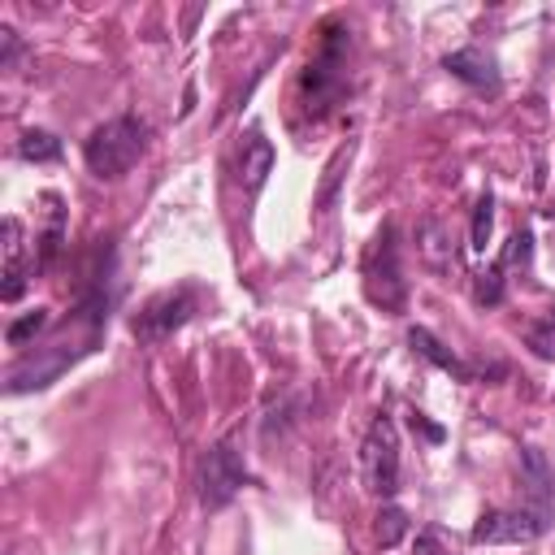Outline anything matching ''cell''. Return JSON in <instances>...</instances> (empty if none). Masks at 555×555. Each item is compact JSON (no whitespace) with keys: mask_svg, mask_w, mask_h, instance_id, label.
Listing matches in <instances>:
<instances>
[{"mask_svg":"<svg viewBox=\"0 0 555 555\" xmlns=\"http://www.w3.org/2000/svg\"><path fill=\"white\" fill-rule=\"evenodd\" d=\"M4 286H0V295L13 304L22 291H26V278H30V264H26V256H22V221L17 217H4Z\"/></svg>","mask_w":555,"mask_h":555,"instance_id":"obj_12","label":"cell"},{"mask_svg":"<svg viewBox=\"0 0 555 555\" xmlns=\"http://www.w3.org/2000/svg\"><path fill=\"white\" fill-rule=\"evenodd\" d=\"M360 473H364V486L369 494L377 499H395L399 494V429L386 412H377L364 429V442H360Z\"/></svg>","mask_w":555,"mask_h":555,"instance_id":"obj_6","label":"cell"},{"mask_svg":"<svg viewBox=\"0 0 555 555\" xmlns=\"http://www.w3.org/2000/svg\"><path fill=\"white\" fill-rule=\"evenodd\" d=\"M473 299H477L481 308H494V304H503V264H499V260L473 273Z\"/></svg>","mask_w":555,"mask_h":555,"instance_id":"obj_20","label":"cell"},{"mask_svg":"<svg viewBox=\"0 0 555 555\" xmlns=\"http://www.w3.org/2000/svg\"><path fill=\"white\" fill-rule=\"evenodd\" d=\"M48 325H52L48 308H35V312H26V317L9 321V330H4V343H9V347H26V343H30V338H39Z\"/></svg>","mask_w":555,"mask_h":555,"instance_id":"obj_21","label":"cell"},{"mask_svg":"<svg viewBox=\"0 0 555 555\" xmlns=\"http://www.w3.org/2000/svg\"><path fill=\"white\" fill-rule=\"evenodd\" d=\"M0 43H4V48H0V65L9 69L13 56H17V48H22V43H17V30H13V26H0Z\"/></svg>","mask_w":555,"mask_h":555,"instance_id":"obj_25","label":"cell"},{"mask_svg":"<svg viewBox=\"0 0 555 555\" xmlns=\"http://www.w3.org/2000/svg\"><path fill=\"white\" fill-rule=\"evenodd\" d=\"M108 291L95 286L82 295V304L69 312V321L43 343L35 347L30 356H22L9 373H4V395H30V390H43L52 386L69 364H78L87 351H95L104 325H108Z\"/></svg>","mask_w":555,"mask_h":555,"instance_id":"obj_1","label":"cell"},{"mask_svg":"<svg viewBox=\"0 0 555 555\" xmlns=\"http://www.w3.org/2000/svg\"><path fill=\"white\" fill-rule=\"evenodd\" d=\"M347 43H351L347 30H343L338 22H330L325 35H321L317 56L304 65L299 91H304L308 117H325V113L343 100V91H347Z\"/></svg>","mask_w":555,"mask_h":555,"instance_id":"obj_3","label":"cell"},{"mask_svg":"<svg viewBox=\"0 0 555 555\" xmlns=\"http://www.w3.org/2000/svg\"><path fill=\"white\" fill-rule=\"evenodd\" d=\"M43 204H48V225L39 234L35 269H52V260L61 256V243H65V208H61V195H43Z\"/></svg>","mask_w":555,"mask_h":555,"instance_id":"obj_15","label":"cell"},{"mask_svg":"<svg viewBox=\"0 0 555 555\" xmlns=\"http://www.w3.org/2000/svg\"><path fill=\"white\" fill-rule=\"evenodd\" d=\"M195 304H199V295L191 291V286H178V291H160V295H152L147 304H143V312L134 317V338L139 343H147V347H156V343H165V338H173L186 321H191V312H195Z\"/></svg>","mask_w":555,"mask_h":555,"instance_id":"obj_7","label":"cell"},{"mask_svg":"<svg viewBox=\"0 0 555 555\" xmlns=\"http://www.w3.org/2000/svg\"><path fill=\"white\" fill-rule=\"evenodd\" d=\"M364 295L382 312H403L408 308V278H403V264H399V243H395L390 221L373 234V243L364 251Z\"/></svg>","mask_w":555,"mask_h":555,"instance_id":"obj_4","label":"cell"},{"mask_svg":"<svg viewBox=\"0 0 555 555\" xmlns=\"http://www.w3.org/2000/svg\"><path fill=\"white\" fill-rule=\"evenodd\" d=\"M520 481H525V486H529V494L538 499V512H542V516H551L555 481H551V468H546V460H542V451H538V447H525V451H520Z\"/></svg>","mask_w":555,"mask_h":555,"instance_id":"obj_14","label":"cell"},{"mask_svg":"<svg viewBox=\"0 0 555 555\" xmlns=\"http://www.w3.org/2000/svg\"><path fill=\"white\" fill-rule=\"evenodd\" d=\"M529 260H533V234L529 230H512L503 251H499V264L512 269V264H529Z\"/></svg>","mask_w":555,"mask_h":555,"instance_id":"obj_23","label":"cell"},{"mask_svg":"<svg viewBox=\"0 0 555 555\" xmlns=\"http://www.w3.org/2000/svg\"><path fill=\"white\" fill-rule=\"evenodd\" d=\"M373 533H377L382 546H399L403 533H408V512L399 503H382L377 507V520H373Z\"/></svg>","mask_w":555,"mask_h":555,"instance_id":"obj_18","label":"cell"},{"mask_svg":"<svg viewBox=\"0 0 555 555\" xmlns=\"http://www.w3.org/2000/svg\"><path fill=\"white\" fill-rule=\"evenodd\" d=\"M442 69L460 82H468L473 91H499L503 87V74H499V61L486 52V48H460V52H447L442 56Z\"/></svg>","mask_w":555,"mask_h":555,"instance_id":"obj_9","label":"cell"},{"mask_svg":"<svg viewBox=\"0 0 555 555\" xmlns=\"http://www.w3.org/2000/svg\"><path fill=\"white\" fill-rule=\"evenodd\" d=\"M412 429H421L429 442H442V425H429V421H425V412H412Z\"/></svg>","mask_w":555,"mask_h":555,"instance_id":"obj_26","label":"cell"},{"mask_svg":"<svg viewBox=\"0 0 555 555\" xmlns=\"http://www.w3.org/2000/svg\"><path fill=\"white\" fill-rule=\"evenodd\" d=\"M542 533H546V516L533 507H486L468 538L477 546H520Z\"/></svg>","mask_w":555,"mask_h":555,"instance_id":"obj_8","label":"cell"},{"mask_svg":"<svg viewBox=\"0 0 555 555\" xmlns=\"http://www.w3.org/2000/svg\"><path fill=\"white\" fill-rule=\"evenodd\" d=\"M490 230H494V191H481L477 195V208H473V225H468V247L473 251H486Z\"/></svg>","mask_w":555,"mask_h":555,"instance_id":"obj_19","label":"cell"},{"mask_svg":"<svg viewBox=\"0 0 555 555\" xmlns=\"http://www.w3.org/2000/svg\"><path fill=\"white\" fill-rule=\"evenodd\" d=\"M416 243H421V256L434 273H451L460 264V238L442 217H425L416 225Z\"/></svg>","mask_w":555,"mask_h":555,"instance_id":"obj_10","label":"cell"},{"mask_svg":"<svg viewBox=\"0 0 555 555\" xmlns=\"http://www.w3.org/2000/svg\"><path fill=\"white\" fill-rule=\"evenodd\" d=\"M273 143L260 134V130H251L247 139H243V147H238V186L247 191V195H256L260 186H264V178L273 173Z\"/></svg>","mask_w":555,"mask_h":555,"instance_id":"obj_11","label":"cell"},{"mask_svg":"<svg viewBox=\"0 0 555 555\" xmlns=\"http://www.w3.org/2000/svg\"><path fill=\"white\" fill-rule=\"evenodd\" d=\"M408 347H412L416 356H425L429 364H438L442 373H451L455 382H473V369H468V364H464L455 351H447V347H442V343H438V338H434L425 325H412V330H408Z\"/></svg>","mask_w":555,"mask_h":555,"instance_id":"obj_13","label":"cell"},{"mask_svg":"<svg viewBox=\"0 0 555 555\" xmlns=\"http://www.w3.org/2000/svg\"><path fill=\"white\" fill-rule=\"evenodd\" d=\"M412 555H455V551H451V542H447V533H442L438 525H425V529L416 533Z\"/></svg>","mask_w":555,"mask_h":555,"instance_id":"obj_24","label":"cell"},{"mask_svg":"<svg viewBox=\"0 0 555 555\" xmlns=\"http://www.w3.org/2000/svg\"><path fill=\"white\" fill-rule=\"evenodd\" d=\"M351 156H356V143H351V139L330 156L325 178H321V191H317V208H321V212L334 208V195H338V182H343V165H351Z\"/></svg>","mask_w":555,"mask_h":555,"instance_id":"obj_16","label":"cell"},{"mask_svg":"<svg viewBox=\"0 0 555 555\" xmlns=\"http://www.w3.org/2000/svg\"><path fill=\"white\" fill-rule=\"evenodd\" d=\"M525 343L538 360H555V308L546 317H538L529 330H525Z\"/></svg>","mask_w":555,"mask_h":555,"instance_id":"obj_22","label":"cell"},{"mask_svg":"<svg viewBox=\"0 0 555 555\" xmlns=\"http://www.w3.org/2000/svg\"><path fill=\"white\" fill-rule=\"evenodd\" d=\"M17 156H22V160H35V165H48V160L61 156V139H56L52 130H26V134L17 139Z\"/></svg>","mask_w":555,"mask_h":555,"instance_id":"obj_17","label":"cell"},{"mask_svg":"<svg viewBox=\"0 0 555 555\" xmlns=\"http://www.w3.org/2000/svg\"><path fill=\"white\" fill-rule=\"evenodd\" d=\"M147 152V121H139L134 113L108 117L104 126H95L82 143V160L95 178L113 182L121 173H130L139 165V156Z\"/></svg>","mask_w":555,"mask_h":555,"instance_id":"obj_2","label":"cell"},{"mask_svg":"<svg viewBox=\"0 0 555 555\" xmlns=\"http://www.w3.org/2000/svg\"><path fill=\"white\" fill-rule=\"evenodd\" d=\"M247 486V460H243V442L238 434H225L208 447V455L199 460V503L208 512H221L225 503H234V494Z\"/></svg>","mask_w":555,"mask_h":555,"instance_id":"obj_5","label":"cell"}]
</instances>
